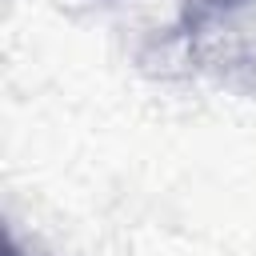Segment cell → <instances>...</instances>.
<instances>
[{"label":"cell","mask_w":256,"mask_h":256,"mask_svg":"<svg viewBox=\"0 0 256 256\" xmlns=\"http://www.w3.org/2000/svg\"><path fill=\"white\" fill-rule=\"evenodd\" d=\"M200 8H212V12H220V8H236V4H244V0H196Z\"/></svg>","instance_id":"obj_1"}]
</instances>
